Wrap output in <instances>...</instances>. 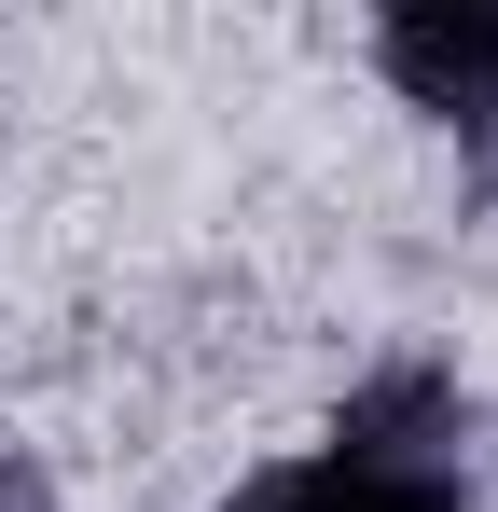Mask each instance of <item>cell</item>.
Instances as JSON below:
<instances>
[{
	"label": "cell",
	"instance_id": "1",
	"mask_svg": "<svg viewBox=\"0 0 498 512\" xmlns=\"http://www.w3.org/2000/svg\"><path fill=\"white\" fill-rule=\"evenodd\" d=\"M374 56H388V84H402L415 111L498 125V0H402V14L374 28Z\"/></svg>",
	"mask_w": 498,
	"mask_h": 512
},
{
	"label": "cell",
	"instance_id": "2",
	"mask_svg": "<svg viewBox=\"0 0 498 512\" xmlns=\"http://www.w3.org/2000/svg\"><path fill=\"white\" fill-rule=\"evenodd\" d=\"M222 512H471L457 471H388V457H291V471H249Z\"/></svg>",
	"mask_w": 498,
	"mask_h": 512
},
{
	"label": "cell",
	"instance_id": "3",
	"mask_svg": "<svg viewBox=\"0 0 498 512\" xmlns=\"http://www.w3.org/2000/svg\"><path fill=\"white\" fill-rule=\"evenodd\" d=\"M0 512H56V471L42 457H0Z\"/></svg>",
	"mask_w": 498,
	"mask_h": 512
}]
</instances>
